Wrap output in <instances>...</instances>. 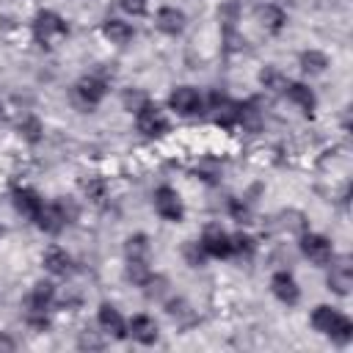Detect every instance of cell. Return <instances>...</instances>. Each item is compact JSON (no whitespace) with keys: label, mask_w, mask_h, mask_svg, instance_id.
Returning <instances> with one entry per match:
<instances>
[{"label":"cell","mask_w":353,"mask_h":353,"mask_svg":"<svg viewBox=\"0 0 353 353\" xmlns=\"http://www.w3.org/2000/svg\"><path fill=\"white\" fill-rule=\"evenodd\" d=\"M270 287H273L279 301H284V303H295L298 301V284H295V279L290 273H276Z\"/></svg>","instance_id":"cell-16"},{"label":"cell","mask_w":353,"mask_h":353,"mask_svg":"<svg viewBox=\"0 0 353 353\" xmlns=\"http://www.w3.org/2000/svg\"><path fill=\"white\" fill-rule=\"evenodd\" d=\"M212 116H215V124H221V127L229 130V127H234L240 121V105L232 102L229 97L215 94L212 97Z\"/></svg>","instance_id":"cell-8"},{"label":"cell","mask_w":353,"mask_h":353,"mask_svg":"<svg viewBox=\"0 0 353 353\" xmlns=\"http://www.w3.org/2000/svg\"><path fill=\"white\" fill-rule=\"evenodd\" d=\"M138 130H141L143 135L154 138V135H163V132L168 130V121H165V116H163L154 105L143 102V105L138 108Z\"/></svg>","instance_id":"cell-3"},{"label":"cell","mask_w":353,"mask_h":353,"mask_svg":"<svg viewBox=\"0 0 353 353\" xmlns=\"http://www.w3.org/2000/svg\"><path fill=\"white\" fill-rule=\"evenodd\" d=\"M33 33H36V41H41L44 47H50V39L52 36H66L69 28H66V22L55 11H39V17L33 22Z\"/></svg>","instance_id":"cell-2"},{"label":"cell","mask_w":353,"mask_h":353,"mask_svg":"<svg viewBox=\"0 0 353 353\" xmlns=\"http://www.w3.org/2000/svg\"><path fill=\"white\" fill-rule=\"evenodd\" d=\"M127 259H138V262L149 259V240H146V234H135V237L127 240Z\"/></svg>","instance_id":"cell-20"},{"label":"cell","mask_w":353,"mask_h":353,"mask_svg":"<svg viewBox=\"0 0 353 353\" xmlns=\"http://www.w3.org/2000/svg\"><path fill=\"white\" fill-rule=\"evenodd\" d=\"M14 207L25 215V218H33L36 221V215L41 212V199H39V193L36 190H30V188H17L14 190Z\"/></svg>","instance_id":"cell-11"},{"label":"cell","mask_w":353,"mask_h":353,"mask_svg":"<svg viewBox=\"0 0 353 353\" xmlns=\"http://www.w3.org/2000/svg\"><path fill=\"white\" fill-rule=\"evenodd\" d=\"M259 17H262V25H265L270 33L281 30V25H284V11L276 8V6H262V8H259Z\"/></svg>","instance_id":"cell-21"},{"label":"cell","mask_w":353,"mask_h":353,"mask_svg":"<svg viewBox=\"0 0 353 353\" xmlns=\"http://www.w3.org/2000/svg\"><path fill=\"white\" fill-rule=\"evenodd\" d=\"M44 268H47L50 273H55V276H66V273L72 270V259H69L66 251H61V248H50L47 256H44Z\"/></svg>","instance_id":"cell-18"},{"label":"cell","mask_w":353,"mask_h":353,"mask_svg":"<svg viewBox=\"0 0 353 353\" xmlns=\"http://www.w3.org/2000/svg\"><path fill=\"white\" fill-rule=\"evenodd\" d=\"M157 28H160L163 33L176 36V33H182V28H185V14L176 11V8H160V11H157Z\"/></svg>","instance_id":"cell-17"},{"label":"cell","mask_w":353,"mask_h":353,"mask_svg":"<svg viewBox=\"0 0 353 353\" xmlns=\"http://www.w3.org/2000/svg\"><path fill=\"white\" fill-rule=\"evenodd\" d=\"M301 66H303V72L320 74V72L328 66V61H325V55H323V52H317V50H309V52H303V55H301Z\"/></svg>","instance_id":"cell-22"},{"label":"cell","mask_w":353,"mask_h":353,"mask_svg":"<svg viewBox=\"0 0 353 353\" xmlns=\"http://www.w3.org/2000/svg\"><path fill=\"white\" fill-rule=\"evenodd\" d=\"M168 102H171V108H174L176 113H182V116H193V113L201 110V94H199L196 88H190V85L174 88L171 97H168Z\"/></svg>","instance_id":"cell-5"},{"label":"cell","mask_w":353,"mask_h":353,"mask_svg":"<svg viewBox=\"0 0 353 353\" xmlns=\"http://www.w3.org/2000/svg\"><path fill=\"white\" fill-rule=\"evenodd\" d=\"M85 190L94 196V201H102V182H91V185H85Z\"/></svg>","instance_id":"cell-28"},{"label":"cell","mask_w":353,"mask_h":353,"mask_svg":"<svg viewBox=\"0 0 353 353\" xmlns=\"http://www.w3.org/2000/svg\"><path fill=\"white\" fill-rule=\"evenodd\" d=\"M232 212H234V218H237V221H248V210H245V207H240L237 201L232 204Z\"/></svg>","instance_id":"cell-29"},{"label":"cell","mask_w":353,"mask_h":353,"mask_svg":"<svg viewBox=\"0 0 353 353\" xmlns=\"http://www.w3.org/2000/svg\"><path fill=\"white\" fill-rule=\"evenodd\" d=\"M353 284V276H350V262L347 259H339L336 265H331V273H328V287L339 295H345Z\"/></svg>","instance_id":"cell-13"},{"label":"cell","mask_w":353,"mask_h":353,"mask_svg":"<svg viewBox=\"0 0 353 353\" xmlns=\"http://www.w3.org/2000/svg\"><path fill=\"white\" fill-rule=\"evenodd\" d=\"M312 325L320 334H325V336H331L336 342H350V336H353L350 320L345 314H339L336 309H331V306H317L312 312Z\"/></svg>","instance_id":"cell-1"},{"label":"cell","mask_w":353,"mask_h":353,"mask_svg":"<svg viewBox=\"0 0 353 353\" xmlns=\"http://www.w3.org/2000/svg\"><path fill=\"white\" fill-rule=\"evenodd\" d=\"M284 94H287V97H290L306 116H312V110H314V94H312L309 85H303V83H287Z\"/></svg>","instance_id":"cell-15"},{"label":"cell","mask_w":353,"mask_h":353,"mask_svg":"<svg viewBox=\"0 0 353 353\" xmlns=\"http://www.w3.org/2000/svg\"><path fill=\"white\" fill-rule=\"evenodd\" d=\"M259 80H262L265 88H273V91H284V88H287V80H284L276 69H265V72L259 74Z\"/></svg>","instance_id":"cell-23"},{"label":"cell","mask_w":353,"mask_h":353,"mask_svg":"<svg viewBox=\"0 0 353 353\" xmlns=\"http://www.w3.org/2000/svg\"><path fill=\"white\" fill-rule=\"evenodd\" d=\"M201 248L210 256H229L232 254V237L221 226H207L201 234Z\"/></svg>","instance_id":"cell-6"},{"label":"cell","mask_w":353,"mask_h":353,"mask_svg":"<svg viewBox=\"0 0 353 353\" xmlns=\"http://www.w3.org/2000/svg\"><path fill=\"white\" fill-rule=\"evenodd\" d=\"M124 102H127V105H138V108H141L146 99H143L141 94H127V97H124Z\"/></svg>","instance_id":"cell-30"},{"label":"cell","mask_w":353,"mask_h":353,"mask_svg":"<svg viewBox=\"0 0 353 353\" xmlns=\"http://www.w3.org/2000/svg\"><path fill=\"white\" fill-rule=\"evenodd\" d=\"M36 223H39V229H44V232H61L63 229V223H66V210H63V204H47V207H41V212L36 215Z\"/></svg>","instance_id":"cell-10"},{"label":"cell","mask_w":353,"mask_h":353,"mask_svg":"<svg viewBox=\"0 0 353 353\" xmlns=\"http://www.w3.org/2000/svg\"><path fill=\"white\" fill-rule=\"evenodd\" d=\"M119 3H121V8L130 11V14H143V11H146V0H119Z\"/></svg>","instance_id":"cell-26"},{"label":"cell","mask_w":353,"mask_h":353,"mask_svg":"<svg viewBox=\"0 0 353 353\" xmlns=\"http://www.w3.org/2000/svg\"><path fill=\"white\" fill-rule=\"evenodd\" d=\"M188 259H190V265H201V259H204V248H199L196 251V245H188Z\"/></svg>","instance_id":"cell-27"},{"label":"cell","mask_w":353,"mask_h":353,"mask_svg":"<svg viewBox=\"0 0 353 353\" xmlns=\"http://www.w3.org/2000/svg\"><path fill=\"white\" fill-rule=\"evenodd\" d=\"M132 339H138V342H143V345H152L154 339H157V325H154V320L152 317H146V314H138V317H132L130 320V331H127Z\"/></svg>","instance_id":"cell-12"},{"label":"cell","mask_w":353,"mask_h":353,"mask_svg":"<svg viewBox=\"0 0 353 353\" xmlns=\"http://www.w3.org/2000/svg\"><path fill=\"white\" fill-rule=\"evenodd\" d=\"M19 130L25 132V138H28V141H39L41 127H39V121H36V119H25V121L19 124Z\"/></svg>","instance_id":"cell-25"},{"label":"cell","mask_w":353,"mask_h":353,"mask_svg":"<svg viewBox=\"0 0 353 353\" xmlns=\"http://www.w3.org/2000/svg\"><path fill=\"white\" fill-rule=\"evenodd\" d=\"M0 350H14V342L8 336H3V334H0Z\"/></svg>","instance_id":"cell-31"},{"label":"cell","mask_w":353,"mask_h":353,"mask_svg":"<svg viewBox=\"0 0 353 353\" xmlns=\"http://www.w3.org/2000/svg\"><path fill=\"white\" fill-rule=\"evenodd\" d=\"M301 251H303L314 265H325V262H331V256H334L331 243H328L325 237H320V234H303Z\"/></svg>","instance_id":"cell-7"},{"label":"cell","mask_w":353,"mask_h":353,"mask_svg":"<svg viewBox=\"0 0 353 353\" xmlns=\"http://www.w3.org/2000/svg\"><path fill=\"white\" fill-rule=\"evenodd\" d=\"M251 254L254 251V243H251V237H245V234H234L232 237V254Z\"/></svg>","instance_id":"cell-24"},{"label":"cell","mask_w":353,"mask_h":353,"mask_svg":"<svg viewBox=\"0 0 353 353\" xmlns=\"http://www.w3.org/2000/svg\"><path fill=\"white\" fill-rule=\"evenodd\" d=\"M102 30H105V36H108L113 44H127V41L132 39V28H130L127 22H121V19H108Z\"/></svg>","instance_id":"cell-19"},{"label":"cell","mask_w":353,"mask_h":353,"mask_svg":"<svg viewBox=\"0 0 353 353\" xmlns=\"http://www.w3.org/2000/svg\"><path fill=\"white\" fill-rule=\"evenodd\" d=\"M154 210L165 221H182V201H179L176 190L168 188V185H163V188L154 190Z\"/></svg>","instance_id":"cell-4"},{"label":"cell","mask_w":353,"mask_h":353,"mask_svg":"<svg viewBox=\"0 0 353 353\" xmlns=\"http://www.w3.org/2000/svg\"><path fill=\"white\" fill-rule=\"evenodd\" d=\"M99 325H102L108 334H113L116 339L127 336V325H124L121 314H119V312H116L110 303H102V306H99Z\"/></svg>","instance_id":"cell-14"},{"label":"cell","mask_w":353,"mask_h":353,"mask_svg":"<svg viewBox=\"0 0 353 353\" xmlns=\"http://www.w3.org/2000/svg\"><path fill=\"white\" fill-rule=\"evenodd\" d=\"M105 94H108V83L102 77H97V74H88V77H83L77 83V97H80L83 105H97Z\"/></svg>","instance_id":"cell-9"}]
</instances>
